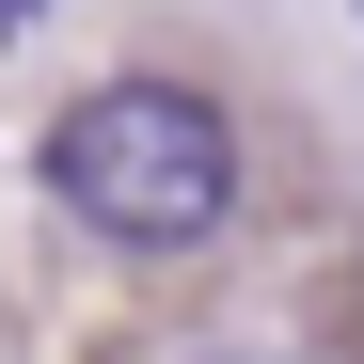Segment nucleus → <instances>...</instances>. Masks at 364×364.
<instances>
[{
	"label": "nucleus",
	"mask_w": 364,
	"mask_h": 364,
	"mask_svg": "<svg viewBox=\"0 0 364 364\" xmlns=\"http://www.w3.org/2000/svg\"><path fill=\"white\" fill-rule=\"evenodd\" d=\"M32 16H48V0H0V48H16V32H32Z\"/></svg>",
	"instance_id": "2"
},
{
	"label": "nucleus",
	"mask_w": 364,
	"mask_h": 364,
	"mask_svg": "<svg viewBox=\"0 0 364 364\" xmlns=\"http://www.w3.org/2000/svg\"><path fill=\"white\" fill-rule=\"evenodd\" d=\"M48 206L111 254H206L237 222V127L206 80H95L48 111Z\"/></svg>",
	"instance_id": "1"
}]
</instances>
